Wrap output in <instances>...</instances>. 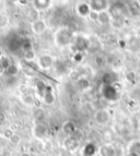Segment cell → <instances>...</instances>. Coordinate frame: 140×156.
I'll return each mask as SVG.
<instances>
[{
	"label": "cell",
	"mask_w": 140,
	"mask_h": 156,
	"mask_svg": "<svg viewBox=\"0 0 140 156\" xmlns=\"http://www.w3.org/2000/svg\"><path fill=\"white\" fill-rule=\"evenodd\" d=\"M24 59L26 60V61H33L34 59H35V52H34V50H29V51H25L24 52Z\"/></svg>",
	"instance_id": "e0dca14e"
},
{
	"label": "cell",
	"mask_w": 140,
	"mask_h": 156,
	"mask_svg": "<svg viewBox=\"0 0 140 156\" xmlns=\"http://www.w3.org/2000/svg\"><path fill=\"white\" fill-rule=\"evenodd\" d=\"M62 131H64L66 134L71 136L73 133L77 132V127H76V125L72 121H67V122H65L64 126H62Z\"/></svg>",
	"instance_id": "9c48e42d"
},
{
	"label": "cell",
	"mask_w": 140,
	"mask_h": 156,
	"mask_svg": "<svg viewBox=\"0 0 140 156\" xmlns=\"http://www.w3.org/2000/svg\"><path fill=\"white\" fill-rule=\"evenodd\" d=\"M5 121H6V116H5V114L0 112V125L5 123Z\"/></svg>",
	"instance_id": "484cf974"
},
{
	"label": "cell",
	"mask_w": 140,
	"mask_h": 156,
	"mask_svg": "<svg viewBox=\"0 0 140 156\" xmlns=\"http://www.w3.org/2000/svg\"><path fill=\"white\" fill-rule=\"evenodd\" d=\"M88 18L90 19L91 21H93V22L99 21L100 13H98V12H94V11H91V12H90V14H89V16H88Z\"/></svg>",
	"instance_id": "ffe728a7"
},
{
	"label": "cell",
	"mask_w": 140,
	"mask_h": 156,
	"mask_svg": "<svg viewBox=\"0 0 140 156\" xmlns=\"http://www.w3.org/2000/svg\"><path fill=\"white\" fill-rule=\"evenodd\" d=\"M53 63H54V59L50 55H42L39 58V66L41 69L47 70V69H50L52 67Z\"/></svg>",
	"instance_id": "5b68a950"
},
{
	"label": "cell",
	"mask_w": 140,
	"mask_h": 156,
	"mask_svg": "<svg viewBox=\"0 0 140 156\" xmlns=\"http://www.w3.org/2000/svg\"><path fill=\"white\" fill-rule=\"evenodd\" d=\"M21 156H30V155H29V154H28V153H24V154H22V155H21Z\"/></svg>",
	"instance_id": "f1b7e54d"
},
{
	"label": "cell",
	"mask_w": 140,
	"mask_h": 156,
	"mask_svg": "<svg viewBox=\"0 0 140 156\" xmlns=\"http://www.w3.org/2000/svg\"><path fill=\"white\" fill-rule=\"evenodd\" d=\"M1 150H2V146H1V143H0V153H1Z\"/></svg>",
	"instance_id": "4dcf8cb0"
},
{
	"label": "cell",
	"mask_w": 140,
	"mask_h": 156,
	"mask_svg": "<svg viewBox=\"0 0 140 156\" xmlns=\"http://www.w3.org/2000/svg\"><path fill=\"white\" fill-rule=\"evenodd\" d=\"M10 141L11 142H12L13 144H17V143H19V142H20V138H19V135H13L12 138L10 139Z\"/></svg>",
	"instance_id": "d4e9b609"
},
{
	"label": "cell",
	"mask_w": 140,
	"mask_h": 156,
	"mask_svg": "<svg viewBox=\"0 0 140 156\" xmlns=\"http://www.w3.org/2000/svg\"><path fill=\"white\" fill-rule=\"evenodd\" d=\"M100 151H101L102 156H112V153H111L112 148L109 147V146H104V147H102Z\"/></svg>",
	"instance_id": "44dd1931"
},
{
	"label": "cell",
	"mask_w": 140,
	"mask_h": 156,
	"mask_svg": "<svg viewBox=\"0 0 140 156\" xmlns=\"http://www.w3.org/2000/svg\"><path fill=\"white\" fill-rule=\"evenodd\" d=\"M21 48L24 50V52L29 51V50H33V48H32V43L30 42L29 39H25V41H22V42H21Z\"/></svg>",
	"instance_id": "2e32d148"
},
{
	"label": "cell",
	"mask_w": 140,
	"mask_h": 156,
	"mask_svg": "<svg viewBox=\"0 0 140 156\" xmlns=\"http://www.w3.org/2000/svg\"><path fill=\"white\" fill-rule=\"evenodd\" d=\"M3 135H5V138H7V139L10 140L14 134H13V131L11 130V129H6L5 132H3Z\"/></svg>",
	"instance_id": "603a6c76"
},
{
	"label": "cell",
	"mask_w": 140,
	"mask_h": 156,
	"mask_svg": "<svg viewBox=\"0 0 140 156\" xmlns=\"http://www.w3.org/2000/svg\"><path fill=\"white\" fill-rule=\"evenodd\" d=\"M11 65H12V63H11L10 59H9L8 57H5V56H1V57H0V69H1L3 72H5Z\"/></svg>",
	"instance_id": "30bf717a"
},
{
	"label": "cell",
	"mask_w": 140,
	"mask_h": 156,
	"mask_svg": "<svg viewBox=\"0 0 140 156\" xmlns=\"http://www.w3.org/2000/svg\"><path fill=\"white\" fill-rule=\"evenodd\" d=\"M139 130H140V123H139Z\"/></svg>",
	"instance_id": "1f68e13d"
},
{
	"label": "cell",
	"mask_w": 140,
	"mask_h": 156,
	"mask_svg": "<svg viewBox=\"0 0 140 156\" xmlns=\"http://www.w3.org/2000/svg\"><path fill=\"white\" fill-rule=\"evenodd\" d=\"M83 57H84V56H83V54L81 51H76L75 55L72 56V60L75 61V62L79 63L83 60Z\"/></svg>",
	"instance_id": "d6986e66"
},
{
	"label": "cell",
	"mask_w": 140,
	"mask_h": 156,
	"mask_svg": "<svg viewBox=\"0 0 140 156\" xmlns=\"http://www.w3.org/2000/svg\"><path fill=\"white\" fill-rule=\"evenodd\" d=\"M136 78H137V76H136V73L132 72V71H130V72H128L127 74H126V79H127L128 82H135Z\"/></svg>",
	"instance_id": "7402d4cb"
},
{
	"label": "cell",
	"mask_w": 140,
	"mask_h": 156,
	"mask_svg": "<svg viewBox=\"0 0 140 156\" xmlns=\"http://www.w3.org/2000/svg\"><path fill=\"white\" fill-rule=\"evenodd\" d=\"M31 29H32V31H33L34 34H36V35H41V34H43L45 31H46L47 26H46L45 21L39 20H39H36V21L32 22Z\"/></svg>",
	"instance_id": "3957f363"
},
{
	"label": "cell",
	"mask_w": 140,
	"mask_h": 156,
	"mask_svg": "<svg viewBox=\"0 0 140 156\" xmlns=\"http://www.w3.org/2000/svg\"><path fill=\"white\" fill-rule=\"evenodd\" d=\"M33 115H34V118L36 120H42L44 118V110L41 109V108H36V109L34 110Z\"/></svg>",
	"instance_id": "ac0fdd59"
},
{
	"label": "cell",
	"mask_w": 140,
	"mask_h": 156,
	"mask_svg": "<svg viewBox=\"0 0 140 156\" xmlns=\"http://www.w3.org/2000/svg\"><path fill=\"white\" fill-rule=\"evenodd\" d=\"M42 99L44 101L46 105H52L54 104L55 101V96H54V93H53L52 89H50V86H47L46 90H45L44 94L42 95Z\"/></svg>",
	"instance_id": "52a82bcc"
},
{
	"label": "cell",
	"mask_w": 140,
	"mask_h": 156,
	"mask_svg": "<svg viewBox=\"0 0 140 156\" xmlns=\"http://www.w3.org/2000/svg\"><path fill=\"white\" fill-rule=\"evenodd\" d=\"M96 148L93 144H87L86 148H84V155L86 156H93L95 154Z\"/></svg>",
	"instance_id": "5bb4252c"
},
{
	"label": "cell",
	"mask_w": 140,
	"mask_h": 156,
	"mask_svg": "<svg viewBox=\"0 0 140 156\" xmlns=\"http://www.w3.org/2000/svg\"><path fill=\"white\" fill-rule=\"evenodd\" d=\"M83 44L88 46V41L82 38V37H79V38L77 39V42H76V46H77V48H78V51H82V50L86 49V47L83 46Z\"/></svg>",
	"instance_id": "4fadbf2b"
},
{
	"label": "cell",
	"mask_w": 140,
	"mask_h": 156,
	"mask_svg": "<svg viewBox=\"0 0 140 156\" xmlns=\"http://www.w3.org/2000/svg\"><path fill=\"white\" fill-rule=\"evenodd\" d=\"M129 153H132L137 156H140V142L136 141V142H132V143L130 144Z\"/></svg>",
	"instance_id": "8fae6325"
},
{
	"label": "cell",
	"mask_w": 140,
	"mask_h": 156,
	"mask_svg": "<svg viewBox=\"0 0 140 156\" xmlns=\"http://www.w3.org/2000/svg\"><path fill=\"white\" fill-rule=\"evenodd\" d=\"M33 8L36 9L37 11H43V10H46L50 7L52 5V1H47V0H36V1H33Z\"/></svg>",
	"instance_id": "ba28073f"
},
{
	"label": "cell",
	"mask_w": 140,
	"mask_h": 156,
	"mask_svg": "<svg viewBox=\"0 0 140 156\" xmlns=\"http://www.w3.org/2000/svg\"><path fill=\"white\" fill-rule=\"evenodd\" d=\"M19 72V69L18 67H17L16 65H11L10 67L7 69V70L5 71V73L3 74H6V76H17V73Z\"/></svg>",
	"instance_id": "7c38bea8"
},
{
	"label": "cell",
	"mask_w": 140,
	"mask_h": 156,
	"mask_svg": "<svg viewBox=\"0 0 140 156\" xmlns=\"http://www.w3.org/2000/svg\"><path fill=\"white\" fill-rule=\"evenodd\" d=\"M19 91H20V93L22 94V95H25V94H28V91H29V87L25 85V84H22V85L19 87Z\"/></svg>",
	"instance_id": "cb8c5ba5"
},
{
	"label": "cell",
	"mask_w": 140,
	"mask_h": 156,
	"mask_svg": "<svg viewBox=\"0 0 140 156\" xmlns=\"http://www.w3.org/2000/svg\"><path fill=\"white\" fill-rule=\"evenodd\" d=\"M3 73H5V72H3V71L1 70V69H0V74H3Z\"/></svg>",
	"instance_id": "f546056e"
},
{
	"label": "cell",
	"mask_w": 140,
	"mask_h": 156,
	"mask_svg": "<svg viewBox=\"0 0 140 156\" xmlns=\"http://www.w3.org/2000/svg\"><path fill=\"white\" fill-rule=\"evenodd\" d=\"M127 156H137V155H135V154H132V153H128Z\"/></svg>",
	"instance_id": "83f0119b"
},
{
	"label": "cell",
	"mask_w": 140,
	"mask_h": 156,
	"mask_svg": "<svg viewBox=\"0 0 140 156\" xmlns=\"http://www.w3.org/2000/svg\"><path fill=\"white\" fill-rule=\"evenodd\" d=\"M77 12L80 16L82 18H88L89 14L91 12V8L90 5H89V2H81L77 5Z\"/></svg>",
	"instance_id": "8992f818"
},
{
	"label": "cell",
	"mask_w": 140,
	"mask_h": 156,
	"mask_svg": "<svg viewBox=\"0 0 140 156\" xmlns=\"http://www.w3.org/2000/svg\"><path fill=\"white\" fill-rule=\"evenodd\" d=\"M33 134L35 138L37 139H43L47 135V127L44 123H36L33 128Z\"/></svg>",
	"instance_id": "277c9868"
},
{
	"label": "cell",
	"mask_w": 140,
	"mask_h": 156,
	"mask_svg": "<svg viewBox=\"0 0 140 156\" xmlns=\"http://www.w3.org/2000/svg\"><path fill=\"white\" fill-rule=\"evenodd\" d=\"M111 119V115L106 109H100L94 114V120L99 125H106Z\"/></svg>",
	"instance_id": "6da1fadb"
},
{
	"label": "cell",
	"mask_w": 140,
	"mask_h": 156,
	"mask_svg": "<svg viewBox=\"0 0 140 156\" xmlns=\"http://www.w3.org/2000/svg\"><path fill=\"white\" fill-rule=\"evenodd\" d=\"M19 3H20V5H29V1H19Z\"/></svg>",
	"instance_id": "4316f807"
},
{
	"label": "cell",
	"mask_w": 140,
	"mask_h": 156,
	"mask_svg": "<svg viewBox=\"0 0 140 156\" xmlns=\"http://www.w3.org/2000/svg\"><path fill=\"white\" fill-rule=\"evenodd\" d=\"M22 101H23L24 104L29 105V106H32V105H34V98L33 96H32L31 94H25V95H22Z\"/></svg>",
	"instance_id": "9a60e30c"
},
{
	"label": "cell",
	"mask_w": 140,
	"mask_h": 156,
	"mask_svg": "<svg viewBox=\"0 0 140 156\" xmlns=\"http://www.w3.org/2000/svg\"><path fill=\"white\" fill-rule=\"evenodd\" d=\"M89 5H90L91 11L102 13L105 12V10L109 8V2L107 1H100V0H98V1H90Z\"/></svg>",
	"instance_id": "7a4b0ae2"
}]
</instances>
